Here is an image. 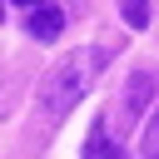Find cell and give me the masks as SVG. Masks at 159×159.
<instances>
[{
    "mask_svg": "<svg viewBox=\"0 0 159 159\" xmlns=\"http://www.w3.org/2000/svg\"><path fill=\"white\" fill-rule=\"evenodd\" d=\"M80 159H124V144H114L109 139V119H99L94 129H89V139H84V154Z\"/></svg>",
    "mask_w": 159,
    "mask_h": 159,
    "instance_id": "277c9868",
    "label": "cell"
},
{
    "mask_svg": "<svg viewBox=\"0 0 159 159\" xmlns=\"http://www.w3.org/2000/svg\"><path fill=\"white\" fill-rule=\"evenodd\" d=\"M119 15H124L129 30H144L149 25V0H119Z\"/></svg>",
    "mask_w": 159,
    "mask_h": 159,
    "instance_id": "5b68a950",
    "label": "cell"
},
{
    "mask_svg": "<svg viewBox=\"0 0 159 159\" xmlns=\"http://www.w3.org/2000/svg\"><path fill=\"white\" fill-rule=\"evenodd\" d=\"M15 5H25V10H30V5H40V0H15Z\"/></svg>",
    "mask_w": 159,
    "mask_h": 159,
    "instance_id": "52a82bcc",
    "label": "cell"
},
{
    "mask_svg": "<svg viewBox=\"0 0 159 159\" xmlns=\"http://www.w3.org/2000/svg\"><path fill=\"white\" fill-rule=\"evenodd\" d=\"M149 99H154V75L149 70H134L129 80H124V94H119V104H114V129L119 134H129L139 119H144V109H149Z\"/></svg>",
    "mask_w": 159,
    "mask_h": 159,
    "instance_id": "7a4b0ae2",
    "label": "cell"
},
{
    "mask_svg": "<svg viewBox=\"0 0 159 159\" xmlns=\"http://www.w3.org/2000/svg\"><path fill=\"white\" fill-rule=\"evenodd\" d=\"M139 154H144V159H159V109L144 119V134H139Z\"/></svg>",
    "mask_w": 159,
    "mask_h": 159,
    "instance_id": "8992f818",
    "label": "cell"
},
{
    "mask_svg": "<svg viewBox=\"0 0 159 159\" xmlns=\"http://www.w3.org/2000/svg\"><path fill=\"white\" fill-rule=\"evenodd\" d=\"M25 30H30V40H55L65 30V10L50 5V0H40V5L25 10Z\"/></svg>",
    "mask_w": 159,
    "mask_h": 159,
    "instance_id": "3957f363",
    "label": "cell"
},
{
    "mask_svg": "<svg viewBox=\"0 0 159 159\" xmlns=\"http://www.w3.org/2000/svg\"><path fill=\"white\" fill-rule=\"evenodd\" d=\"M109 45H80V50H70V55H60L45 75H40V84H35V104H40V119L55 129L89 89H94V80L104 75V65H109Z\"/></svg>",
    "mask_w": 159,
    "mask_h": 159,
    "instance_id": "6da1fadb",
    "label": "cell"
},
{
    "mask_svg": "<svg viewBox=\"0 0 159 159\" xmlns=\"http://www.w3.org/2000/svg\"><path fill=\"white\" fill-rule=\"evenodd\" d=\"M0 20H5V5H0Z\"/></svg>",
    "mask_w": 159,
    "mask_h": 159,
    "instance_id": "ba28073f",
    "label": "cell"
}]
</instances>
